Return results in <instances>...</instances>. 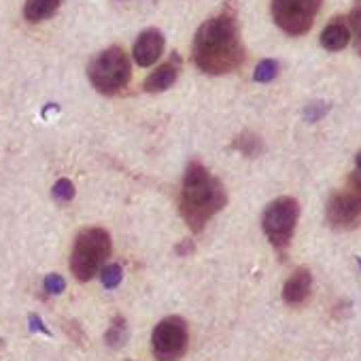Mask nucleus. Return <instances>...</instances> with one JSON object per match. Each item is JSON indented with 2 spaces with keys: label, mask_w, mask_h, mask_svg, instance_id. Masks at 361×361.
<instances>
[{
  "label": "nucleus",
  "mask_w": 361,
  "mask_h": 361,
  "mask_svg": "<svg viewBox=\"0 0 361 361\" xmlns=\"http://www.w3.org/2000/svg\"><path fill=\"white\" fill-rule=\"evenodd\" d=\"M192 58L202 73L213 77L234 73L245 64L247 54L234 3H228L215 18L198 28Z\"/></svg>",
  "instance_id": "nucleus-1"
},
{
  "label": "nucleus",
  "mask_w": 361,
  "mask_h": 361,
  "mask_svg": "<svg viewBox=\"0 0 361 361\" xmlns=\"http://www.w3.org/2000/svg\"><path fill=\"white\" fill-rule=\"evenodd\" d=\"M228 204L226 185L217 176L209 172L207 166L200 161H190L183 176V188H180L178 211L185 219L188 228L200 234L207 224L224 211Z\"/></svg>",
  "instance_id": "nucleus-2"
},
{
  "label": "nucleus",
  "mask_w": 361,
  "mask_h": 361,
  "mask_svg": "<svg viewBox=\"0 0 361 361\" xmlns=\"http://www.w3.org/2000/svg\"><path fill=\"white\" fill-rule=\"evenodd\" d=\"M111 251H113V240L104 228H83L75 238L68 259V268L73 276L81 283L92 281L106 266Z\"/></svg>",
  "instance_id": "nucleus-3"
},
{
  "label": "nucleus",
  "mask_w": 361,
  "mask_h": 361,
  "mask_svg": "<svg viewBox=\"0 0 361 361\" xmlns=\"http://www.w3.org/2000/svg\"><path fill=\"white\" fill-rule=\"evenodd\" d=\"M87 79L102 96H115L123 92L132 79V64L128 54L119 45L100 51L87 64Z\"/></svg>",
  "instance_id": "nucleus-4"
},
{
  "label": "nucleus",
  "mask_w": 361,
  "mask_h": 361,
  "mask_svg": "<svg viewBox=\"0 0 361 361\" xmlns=\"http://www.w3.org/2000/svg\"><path fill=\"white\" fill-rule=\"evenodd\" d=\"M298 219H300V204L291 196H281L264 209L262 228L274 249L283 251L289 247L295 234Z\"/></svg>",
  "instance_id": "nucleus-5"
},
{
  "label": "nucleus",
  "mask_w": 361,
  "mask_h": 361,
  "mask_svg": "<svg viewBox=\"0 0 361 361\" xmlns=\"http://www.w3.org/2000/svg\"><path fill=\"white\" fill-rule=\"evenodd\" d=\"M190 348V325L183 317L161 319L151 334V353L157 361H180Z\"/></svg>",
  "instance_id": "nucleus-6"
},
{
  "label": "nucleus",
  "mask_w": 361,
  "mask_h": 361,
  "mask_svg": "<svg viewBox=\"0 0 361 361\" xmlns=\"http://www.w3.org/2000/svg\"><path fill=\"white\" fill-rule=\"evenodd\" d=\"M323 0H272V20L289 37L306 35L319 11Z\"/></svg>",
  "instance_id": "nucleus-7"
},
{
  "label": "nucleus",
  "mask_w": 361,
  "mask_h": 361,
  "mask_svg": "<svg viewBox=\"0 0 361 361\" xmlns=\"http://www.w3.org/2000/svg\"><path fill=\"white\" fill-rule=\"evenodd\" d=\"M327 224L334 230H355L361 226V194L350 190L334 194L325 209Z\"/></svg>",
  "instance_id": "nucleus-8"
},
{
  "label": "nucleus",
  "mask_w": 361,
  "mask_h": 361,
  "mask_svg": "<svg viewBox=\"0 0 361 361\" xmlns=\"http://www.w3.org/2000/svg\"><path fill=\"white\" fill-rule=\"evenodd\" d=\"M164 54V35L155 28H149L145 32L138 35L136 43H134V62L138 66H151L155 64Z\"/></svg>",
  "instance_id": "nucleus-9"
},
{
  "label": "nucleus",
  "mask_w": 361,
  "mask_h": 361,
  "mask_svg": "<svg viewBox=\"0 0 361 361\" xmlns=\"http://www.w3.org/2000/svg\"><path fill=\"white\" fill-rule=\"evenodd\" d=\"M310 289H312V276H310V270L308 268H300L295 270L285 287H283V300L289 304V306H300L308 300L310 295Z\"/></svg>",
  "instance_id": "nucleus-10"
},
{
  "label": "nucleus",
  "mask_w": 361,
  "mask_h": 361,
  "mask_svg": "<svg viewBox=\"0 0 361 361\" xmlns=\"http://www.w3.org/2000/svg\"><path fill=\"white\" fill-rule=\"evenodd\" d=\"M176 77H178V60H168L164 64H159L142 83V90L147 94H161L166 90H170L174 83H176Z\"/></svg>",
  "instance_id": "nucleus-11"
},
{
  "label": "nucleus",
  "mask_w": 361,
  "mask_h": 361,
  "mask_svg": "<svg viewBox=\"0 0 361 361\" xmlns=\"http://www.w3.org/2000/svg\"><path fill=\"white\" fill-rule=\"evenodd\" d=\"M348 43H350V32H348L346 18L338 16V18L329 20L327 26L321 32L323 49H327V51H342Z\"/></svg>",
  "instance_id": "nucleus-12"
},
{
  "label": "nucleus",
  "mask_w": 361,
  "mask_h": 361,
  "mask_svg": "<svg viewBox=\"0 0 361 361\" xmlns=\"http://www.w3.org/2000/svg\"><path fill=\"white\" fill-rule=\"evenodd\" d=\"M62 0H26L24 5V18L30 24H41L49 18L56 16V11L60 9Z\"/></svg>",
  "instance_id": "nucleus-13"
},
{
  "label": "nucleus",
  "mask_w": 361,
  "mask_h": 361,
  "mask_svg": "<svg viewBox=\"0 0 361 361\" xmlns=\"http://www.w3.org/2000/svg\"><path fill=\"white\" fill-rule=\"evenodd\" d=\"M234 149L247 157H255L262 153V138L253 132H243L234 138Z\"/></svg>",
  "instance_id": "nucleus-14"
},
{
  "label": "nucleus",
  "mask_w": 361,
  "mask_h": 361,
  "mask_svg": "<svg viewBox=\"0 0 361 361\" xmlns=\"http://www.w3.org/2000/svg\"><path fill=\"white\" fill-rule=\"evenodd\" d=\"M128 340V325H126V319L123 317H115L111 327L106 329L104 334V342L111 346V348H121Z\"/></svg>",
  "instance_id": "nucleus-15"
},
{
  "label": "nucleus",
  "mask_w": 361,
  "mask_h": 361,
  "mask_svg": "<svg viewBox=\"0 0 361 361\" xmlns=\"http://www.w3.org/2000/svg\"><path fill=\"white\" fill-rule=\"evenodd\" d=\"M346 24H348V32L353 39V47L361 56V0H355V5L346 18Z\"/></svg>",
  "instance_id": "nucleus-16"
},
{
  "label": "nucleus",
  "mask_w": 361,
  "mask_h": 361,
  "mask_svg": "<svg viewBox=\"0 0 361 361\" xmlns=\"http://www.w3.org/2000/svg\"><path fill=\"white\" fill-rule=\"evenodd\" d=\"M279 68H281V66H279L276 60H262V62L257 64L255 73H253V79H255L257 83H270V81L276 79Z\"/></svg>",
  "instance_id": "nucleus-17"
},
{
  "label": "nucleus",
  "mask_w": 361,
  "mask_h": 361,
  "mask_svg": "<svg viewBox=\"0 0 361 361\" xmlns=\"http://www.w3.org/2000/svg\"><path fill=\"white\" fill-rule=\"evenodd\" d=\"M121 279H123V270L117 264H106L100 270V281H102L104 289H115L121 283Z\"/></svg>",
  "instance_id": "nucleus-18"
},
{
  "label": "nucleus",
  "mask_w": 361,
  "mask_h": 361,
  "mask_svg": "<svg viewBox=\"0 0 361 361\" xmlns=\"http://www.w3.org/2000/svg\"><path fill=\"white\" fill-rule=\"evenodd\" d=\"M51 196L60 204H66V202H71L75 198V185L71 183L68 178H60L58 183L54 185V190H51Z\"/></svg>",
  "instance_id": "nucleus-19"
},
{
  "label": "nucleus",
  "mask_w": 361,
  "mask_h": 361,
  "mask_svg": "<svg viewBox=\"0 0 361 361\" xmlns=\"http://www.w3.org/2000/svg\"><path fill=\"white\" fill-rule=\"evenodd\" d=\"M327 111H329V104H325V102H314V104L306 106V111H304V119H306L308 123L321 121V119L327 115Z\"/></svg>",
  "instance_id": "nucleus-20"
},
{
  "label": "nucleus",
  "mask_w": 361,
  "mask_h": 361,
  "mask_svg": "<svg viewBox=\"0 0 361 361\" xmlns=\"http://www.w3.org/2000/svg\"><path fill=\"white\" fill-rule=\"evenodd\" d=\"M43 287H45V291H47V293L58 295V293H62V291L66 289V281H64L60 274H47V279H45Z\"/></svg>",
  "instance_id": "nucleus-21"
},
{
  "label": "nucleus",
  "mask_w": 361,
  "mask_h": 361,
  "mask_svg": "<svg viewBox=\"0 0 361 361\" xmlns=\"http://www.w3.org/2000/svg\"><path fill=\"white\" fill-rule=\"evenodd\" d=\"M348 190L355 192V194H361V170H355L348 176Z\"/></svg>",
  "instance_id": "nucleus-22"
},
{
  "label": "nucleus",
  "mask_w": 361,
  "mask_h": 361,
  "mask_svg": "<svg viewBox=\"0 0 361 361\" xmlns=\"http://www.w3.org/2000/svg\"><path fill=\"white\" fill-rule=\"evenodd\" d=\"M194 251V243L192 240H185L180 247H176V253L178 255H188V253H192Z\"/></svg>",
  "instance_id": "nucleus-23"
},
{
  "label": "nucleus",
  "mask_w": 361,
  "mask_h": 361,
  "mask_svg": "<svg viewBox=\"0 0 361 361\" xmlns=\"http://www.w3.org/2000/svg\"><path fill=\"white\" fill-rule=\"evenodd\" d=\"M357 170H361V153L357 155Z\"/></svg>",
  "instance_id": "nucleus-24"
}]
</instances>
